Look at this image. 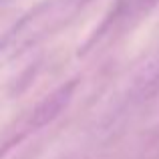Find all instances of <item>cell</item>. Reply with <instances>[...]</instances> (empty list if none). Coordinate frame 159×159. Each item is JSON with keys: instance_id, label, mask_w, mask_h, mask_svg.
<instances>
[{"instance_id": "6da1fadb", "label": "cell", "mask_w": 159, "mask_h": 159, "mask_svg": "<svg viewBox=\"0 0 159 159\" xmlns=\"http://www.w3.org/2000/svg\"><path fill=\"white\" fill-rule=\"evenodd\" d=\"M85 0H43L26 12L0 40V57H18L62 28Z\"/></svg>"}, {"instance_id": "7a4b0ae2", "label": "cell", "mask_w": 159, "mask_h": 159, "mask_svg": "<svg viewBox=\"0 0 159 159\" xmlns=\"http://www.w3.org/2000/svg\"><path fill=\"white\" fill-rule=\"evenodd\" d=\"M77 85H79V81H77V79H73V81L61 85L58 89H54L51 95H47V97H44L43 101H40L39 105H36L26 115V119L22 121L18 139H20V137H24V135H28V133L39 131V129H43L44 125H48L51 121L57 119V117L61 115L66 107H69V103L73 101V95H75Z\"/></svg>"}, {"instance_id": "3957f363", "label": "cell", "mask_w": 159, "mask_h": 159, "mask_svg": "<svg viewBox=\"0 0 159 159\" xmlns=\"http://www.w3.org/2000/svg\"><path fill=\"white\" fill-rule=\"evenodd\" d=\"M157 87H159V51L151 57V61L145 62V66L141 69L139 77L135 81V89L141 95H149Z\"/></svg>"}, {"instance_id": "277c9868", "label": "cell", "mask_w": 159, "mask_h": 159, "mask_svg": "<svg viewBox=\"0 0 159 159\" xmlns=\"http://www.w3.org/2000/svg\"><path fill=\"white\" fill-rule=\"evenodd\" d=\"M141 2H143V4H147V6H151V4H157L159 0H141Z\"/></svg>"}, {"instance_id": "5b68a950", "label": "cell", "mask_w": 159, "mask_h": 159, "mask_svg": "<svg viewBox=\"0 0 159 159\" xmlns=\"http://www.w3.org/2000/svg\"><path fill=\"white\" fill-rule=\"evenodd\" d=\"M0 2H4V0H0Z\"/></svg>"}]
</instances>
